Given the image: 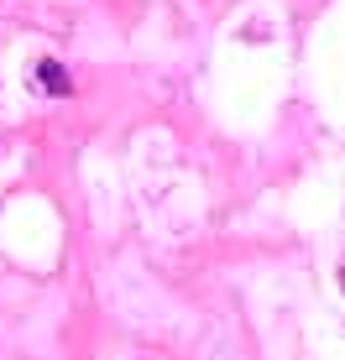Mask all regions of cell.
Listing matches in <instances>:
<instances>
[{
  "label": "cell",
  "mask_w": 345,
  "mask_h": 360,
  "mask_svg": "<svg viewBox=\"0 0 345 360\" xmlns=\"http://www.w3.org/2000/svg\"><path fill=\"white\" fill-rule=\"evenodd\" d=\"M37 79H42V89H58V94H68V73L58 68V63H42V68H37Z\"/></svg>",
  "instance_id": "obj_1"
}]
</instances>
